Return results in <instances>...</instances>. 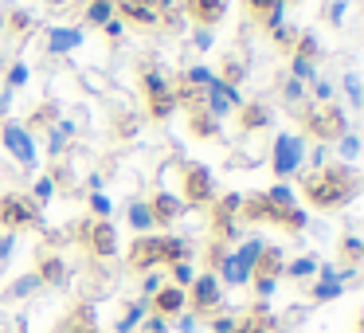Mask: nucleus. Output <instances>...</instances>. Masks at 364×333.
<instances>
[{
	"label": "nucleus",
	"mask_w": 364,
	"mask_h": 333,
	"mask_svg": "<svg viewBox=\"0 0 364 333\" xmlns=\"http://www.w3.org/2000/svg\"><path fill=\"white\" fill-rule=\"evenodd\" d=\"M309 270H314V259H298V263H294V275H309Z\"/></svg>",
	"instance_id": "obj_21"
},
{
	"label": "nucleus",
	"mask_w": 364,
	"mask_h": 333,
	"mask_svg": "<svg viewBox=\"0 0 364 333\" xmlns=\"http://www.w3.org/2000/svg\"><path fill=\"white\" fill-rule=\"evenodd\" d=\"M301 157V142L298 137H278V149H274V169L278 173H290Z\"/></svg>",
	"instance_id": "obj_7"
},
{
	"label": "nucleus",
	"mask_w": 364,
	"mask_h": 333,
	"mask_svg": "<svg viewBox=\"0 0 364 333\" xmlns=\"http://www.w3.org/2000/svg\"><path fill=\"white\" fill-rule=\"evenodd\" d=\"M149 216H153V223H173L176 216H181V200H176L173 192H161L149 204Z\"/></svg>",
	"instance_id": "obj_8"
},
{
	"label": "nucleus",
	"mask_w": 364,
	"mask_h": 333,
	"mask_svg": "<svg viewBox=\"0 0 364 333\" xmlns=\"http://www.w3.org/2000/svg\"><path fill=\"white\" fill-rule=\"evenodd\" d=\"M129 223H134V228H149V223H153L149 204H134V208H129Z\"/></svg>",
	"instance_id": "obj_19"
},
{
	"label": "nucleus",
	"mask_w": 364,
	"mask_h": 333,
	"mask_svg": "<svg viewBox=\"0 0 364 333\" xmlns=\"http://www.w3.org/2000/svg\"><path fill=\"white\" fill-rule=\"evenodd\" d=\"M228 12V0H188V16L196 24H220Z\"/></svg>",
	"instance_id": "obj_5"
},
{
	"label": "nucleus",
	"mask_w": 364,
	"mask_h": 333,
	"mask_svg": "<svg viewBox=\"0 0 364 333\" xmlns=\"http://www.w3.org/2000/svg\"><path fill=\"white\" fill-rule=\"evenodd\" d=\"M51 189H55V184H51V176H48V181H40V189H36V196H40V200H48V196H51Z\"/></svg>",
	"instance_id": "obj_23"
},
{
	"label": "nucleus",
	"mask_w": 364,
	"mask_h": 333,
	"mask_svg": "<svg viewBox=\"0 0 364 333\" xmlns=\"http://www.w3.org/2000/svg\"><path fill=\"white\" fill-rule=\"evenodd\" d=\"M309 130H314L317 137H337L341 130H345V114L341 110H317V114H309Z\"/></svg>",
	"instance_id": "obj_6"
},
{
	"label": "nucleus",
	"mask_w": 364,
	"mask_h": 333,
	"mask_svg": "<svg viewBox=\"0 0 364 333\" xmlns=\"http://www.w3.org/2000/svg\"><path fill=\"white\" fill-rule=\"evenodd\" d=\"M215 298H220V286H215V278H200L196 282V306H215Z\"/></svg>",
	"instance_id": "obj_14"
},
{
	"label": "nucleus",
	"mask_w": 364,
	"mask_h": 333,
	"mask_svg": "<svg viewBox=\"0 0 364 333\" xmlns=\"http://www.w3.org/2000/svg\"><path fill=\"white\" fill-rule=\"evenodd\" d=\"M353 192H356V173L345 165L321 169V173H314L306 181V196H309V204H317V208H337V204H345Z\"/></svg>",
	"instance_id": "obj_1"
},
{
	"label": "nucleus",
	"mask_w": 364,
	"mask_h": 333,
	"mask_svg": "<svg viewBox=\"0 0 364 333\" xmlns=\"http://www.w3.org/2000/svg\"><path fill=\"white\" fill-rule=\"evenodd\" d=\"M122 12H126L129 20H141V24H149V20H153L149 4H134V0H122Z\"/></svg>",
	"instance_id": "obj_18"
},
{
	"label": "nucleus",
	"mask_w": 364,
	"mask_h": 333,
	"mask_svg": "<svg viewBox=\"0 0 364 333\" xmlns=\"http://www.w3.org/2000/svg\"><path fill=\"white\" fill-rule=\"evenodd\" d=\"M251 9L259 12V20L267 28H274L278 24V9H282V0H251Z\"/></svg>",
	"instance_id": "obj_13"
},
{
	"label": "nucleus",
	"mask_w": 364,
	"mask_h": 333,
	"mask_svg": "<svg viewBox=\"0 0 364 333\" xmlns=\"http://www.w3.org/2000/svg\"><path fill=\"white\" fill-rule=\"evenodd\" d=\"M90 16H95V20H106V16H110V0H98L95 9H90Z\"/></svg>",
	"instance_id": "obj_20"
},
{
	"label": "nucleus",
	"mask_w": 364,
	"mask_h": 333,
	"mask_svg": "<svg viewBox=\"0 0 364 333\" xmlns=\"http://www.w3.org/2000/svg\"><path fill=\"white\" fill-rule=\"evenodd\" d=\"M192 134L196 137H215L220 134V130H215V118L204 114V110H192Z\"/></svg>",
	"instance_id": "obj_15"
},
{
	"label": "nucleus",
	"mask_w": 364,
	"mask_h": 333,
	"mask_svg": "<svg viewBox=\"0 0 364 333\" xmlns=\"http://www.w3.org/2000/svg\"><path fill=\"white\" fill-rule=\"evenodd\" d=\"M267 122H270V110H267V106H259V102H255V106H243V126H247V130H262Z\"/></svg>",
	"instance_id": "obj_16"
},
{
	"label": "nucleus",
	"mask_w": 364,
	"mask_h": 333,
	"mask_svg": "<svg viewBox=\"0 0 364 333\" xmlns=\"http://www.w3.org/2000/svg\"><path fill=\"white\" fill-rule=\"evenodd\" d=\"M114 243H118V239H114V228L106 220H98L95 223V231H90V247H95L98 255H110L114 251Z\"/></svg>",
	"instance_id": "obj_10"
},
{
	"label": "nucleus",
	"mask_w": 364,
	"mask_h": 333,
	"mask_svg": "<svg viewBox=\"0 0 364 333\" xmlns=\"http://www.w3.org/2000/svg\"><path fill=\"white\" fill-rule=\"evenodd\" d=\"M181 306H184V294L176 290V286H168V290L157 294V310H161V314H181Z\"/></svg>",
	"instance_id": "obj_12"
},
{
	"label": "nucleus",
	"mask_w": 364,
	"mask_h": 333,
	"mask_svg": "<svg viewBox=\"0 0 364 333\" xmlns=\"http://www.w3.org/2000/svg\"><path fill=\"white\" fill-rule=\"evenodd\" d=\"M9 24L20 32V28H28V16H24V12H12V16H9Z\"/></svg>",
	"instance_id": "obj_22"
},
{
	"label": "nucleus",
	"mask_w": 364,
	"mask_h": 333,
	"mask_svg": "<svg viewBox=\"0 0 364 333\" xmlns=\"http://www.w3.org/2000/svg\"><path fill=\"white\" fill-rule=\"evenodd\" d=\"M82 36L79 32H67V28H59V32H51V51H67V48H75Z\"/></svg>",
	"instance_id": "obj_17"
},
{
	"label": "nucleus",
	"mask_w": 364,
	"mask_h": 333,
	"mask_svg": "<svg viewBox=\"0 0 364 333\" xmlns=\"http://www.w3.org/2000/svg\"><path fill=\"white\" fill-rule=\"evenodd\" d=\"M259 251H262L259 243H247L239 255H231V259H228V278H231V282H247V278H251V270H255V259H259Z\"/></svg>",
	"instance_id": "obj_4"
},
{
	"label": "nucleus",
	"mask_w": 364,
	"mask_h": 333,
	"mask_svg": "<svg viewBox=\"0 0 364 333\" xmlns=\"http://www.w3.org/2000/svg\"><path fill=\"white\" fill-rule=\"evenodd\" d=\"M184 196H188V204L212 200V173L204 165H184Z\"/></svg>",
	"instance_id": "obj_2"
},
{
	"label": "nucleus",
	"mask_w": 364,
	"mask_h": 333,
	"mask_svg": "<svg viewBox=\"0 0 364 333\" xmlns=\"http://www.w3.org/2000/svg\"><path fill=\"white\" fill-rule=\"evenodd\" d=\"M4 142H9V149L16 153V157L24 161V165H28V161H36V149H32V137H28L24 130L9 126V130H4Z\"/></svg>",
	"instance_id": "obj_9"
},
{
	"label": "nucleus",
	"mask_w": 364,
	"mask_h": 333,
	"mask_svg": "<svg viewBox=\"0 0 364 333\" xmlns=\"http://www.w3.org/2000/svg\"><path fill=\"white\" fill-rule=\"evenodd\" d=\"M129 263H134L137 270L149 267V263H157V239H137V243H134V255H129Z\"/></svg>",
	"instance_id": "obj_11"
},
{
	"label": "nucleus",
	"mask_w": 364,
	"mask_h": 333,
	"mask_svg": "<svg viewBox=\"0 0 364 333\" xmlns=\"http://www.w3.org/2000/svg\"><path fill=\"white\" fill-rule=\"evenodd\" d=\"M0 220L12 223V228H28V223L36 220V208L28 204V200H20V196H4L0 200Z\"/></svg>",
	"instance_id": "obj_3"
}]
</instances>
